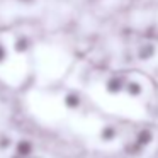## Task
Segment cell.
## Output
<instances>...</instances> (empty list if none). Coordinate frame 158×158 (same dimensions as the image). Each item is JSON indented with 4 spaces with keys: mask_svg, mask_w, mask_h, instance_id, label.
Returning a JSON list of instances; mask_svg holds the SVG:
<instances>
[{
    "mask_svg": "<svg viewBox=\"0 0 158 158\" xmlns=\"http://www.w3.org/2000/svg\"><path fill=\"white\" fill-rule=\"evenodd\" d=\"M65 104H66V107H70V109H77V107L80 106L78 95H75V94H68V95L65 97Z\"/></svg>",
    "mask_w": 158,
    "mask_h": 158,
    "instance_id": "3",
    "label": "cell"
},
{
    "mask_svg": "<svg viewBox=\"0 0 158 158\" xmlns=\"http://www.w3.org/2000/svg\"><path fill=\"white\" fill-rule=\"evenodd\" d=\"M12 158H21V156H17V155H15V156H12Z\"/></svg>",
    "mask_w": 158,
    "mask_h": 158,
    "instance_id": "8",
    "label": "cell"
},
{
    "mask_svg": "<svg viewBox=\"0 0 158 158\" xmlns=\"http://www.w3.org/2000/svg\"><path fill=\"white\" fill-rule=\"evenodd\" d=\"M15 153H17V156H21V158L29 156V155L32 153V143H29L27 139H21L17 143V146H15Z\"/></svg>",
    "mask_w": 158,
    "mask_h": 158,
    "instance_id": "1",
    "label": "cell"
},
{
    "mask_svg": "<svg viewBox=\"0 0 158 158\" xmlns=\"http://www.w3.org/2000/svg\"><path fill=\"white\" fill-rule=\"evenodd\" d=\"M151 139H153V134H151V131H148V129H143L139 134H138V144H139V146L148 144Z\"/></svg>",
    "mask_w": 158,
    "mask_h": 158,
    "instance_id": "2",
    "label": "cell"
},
{
    "mask_svg": "<svg viewBox=\"0 0 158 158\" xmlns=\"http://www.w3.org/2000/svg\"><path fill=\"white\" fill-rule=\"evenodd\" d=\"M100 136H102L106 141H110V139H114V136H116V129H114L112 126H104V129L100 131Z\"/></svg>",
    "mask_w": 158,
    "mask_h": 158,
    "instance_id": "4",
    "label": "cell"
},
{
    "mask_svg": "<svg viewBox=\"0 0 158 158\" xmlns=\"http://www.w3.org/2000/svg\"><path fill=\"white\" fill-rule=\"evenodd\" d=\"M121 89H123V85H121L119 80H110V82L107 83V90H109V92H112V94L121 92Z\"/></svg>",
    "mask_w": 158,
    "mask_h": 158,
    "instance_id": "5",
    "label": "cell"
},
{
    "mask_svg": "<svg viewBox=\"0 0 158 158\" xmlns=\"http://www.w3.org/2000/svg\"><path fill=\"white\" fill-rule=\"evenodd\" d=\"M127 92L131 94V95H138V94L141 92V87L138 85V83H129V85H127Z\"/></svg>",
    "mask_w": 158,
    "mask_h": 158,
    "instance_id": "6",
    "label": "cell"
},
{
    "mask_svg": "<svg viewBox=\"0 0 158 158\" xmlns=\"http://www.w3.org/2000/svg\"><path fill=\"white\" fill-rule=\"evenodd\" d=\"M0 146H2V148H9V146H10V139H4L2 143H0Z\"/></svg>",
    "mask_w": 158,
    "mask_h": 158,
    "instance_id": "7",
    "label": "cell"
}]
</instances>
